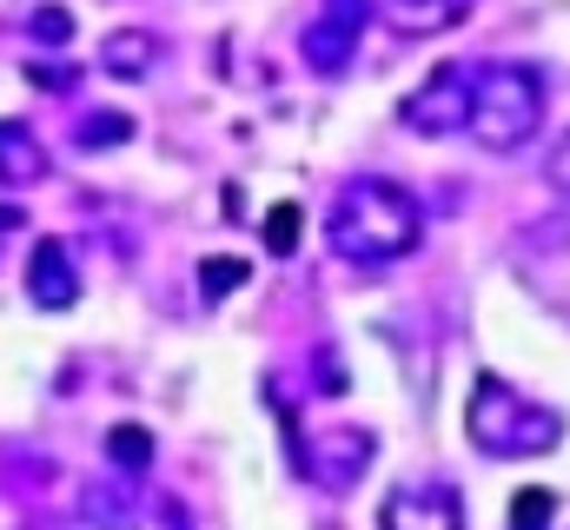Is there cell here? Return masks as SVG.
<instances>
[{
  "mask_svg": "<svg viewBox=\"0 0 570 530\" xmlns=\"http://www.w3.org/2000/svg\"><path fill=\"white\" fill-rule=\"evenodd\" d=\"M379 458V438L365 424H318V431H292V464L318 484V491H352Z\"/></svg>",
  "mask_w": 570,
  "mask_h": 530,
  "instance_id": "cell-5",
  "label": "cell"
},
{
  "mask_svg": "<svg viewBox=\"0 0 570 530\" xmlns=\"http://www.w3.org/2000/svg\"><path fill=\"white\" fill-rule=\"evenodd\" d=\"M159 53H166V40L153 27H114L107 47H100V73H114V80H153Z\"/></svg>",
  "mask_w": 570,
  "mask_h": 530,
  "instance_id": "cell-10",
  "label": "cell"
},
{
  "mask_svg": "<svg viewBox=\"0 0 570 530\" xmlns=\"http://www.w3.org/2000/svg\"><path fill=\"white\" fill-rule=\"evenodd\" d=\"M419 239H425V206L399 179H385V173L345 179L332 213H325V246H332V259H345V265L412 259Z\"/></svg>",
  "mask_w": 570,
  "mask_h": 530,
  "instance_id": "cell-1",
  "label": "cell"
},
{
  "mask_svg": "<svg viewBox=\"0 0 570 530\" xmlns=\"http://www.w3.org/2000/svg\"><path fill=\"white\" fill-rule=\"evenodd\" d=\"M318 20H332V27H345V33H365L372 0H325V13H318Z\"/></svg>",
  "mask_w": 570,
  "mask_h": 530,
  "instance_id": "cell-18",
  "label": "cell"
},
{
  "mask_svg": "<svg viewBox=\"0 0 570 530\" xmlns=\"http://www.w3.org/2000/svg\"><path fill=\"white\" fill-rule=\"evenodd\" d=\"M544 173H551V186L570 199V132H558V146H551V159H544Z\"/></svg>",
  "mask_w": 570,
  "mask_h": 530,
  "instance_id": "cell-19",
  "label": "cell"
},
{
  "mask_svg": "<svg viewBox=\"0 0 570 530\" xmlns=\"http://www.w3.org/2000/svg\"><path fill=\"white\" fill-rule=\"evenodd\" d=\"M166 530H186V511H166Z\"/></svg>",
  "mask_w": 570,
  "mask_h": 530,
  "instance_id": "cell-21",
  "label": "cell"
},
{
  "mask_svg": "<svg viewBox=\"0 0 570 530\" xmlns=\"http://www.w3.org/2000/svg\"><path fill=\"white\" fill-rule=\"evenodd\" d=\"M471 100H478V67L444 60V67H431L425 73V87H412V94L399 100V127L419 132V139L471 132Z\"/></svg>",
  "mask_w": 570,
  "mask_h": 530,
  "instance_id": "cell-4",
  "label": "cell"
},
{
  "mask_svg": "<svg viewBox=\"0 0 570 530\" xmlns=\"http://www.w3.org/2000/svg\"><path fill=\"white\" fill-rule=\"evenodd\" d=\"M464 431H471V444H478L484 458H498V464H524V458H544V451L564 444V418H558L551 404L524 398L511 379H498V372H484V379L471 385Z\"/></svg>",
  "mask_w": 570,
  "mask_h": 530,
  "instance_id": "cell-2",
  "label": "cell"
},
{
  "mask_svg": "<svg viewBox=\"0 0 570 530\" xmlns=\"http://www.w3.org/2000/svg\"><path fill=\"white\" fill-rule=\"evenodd\" d=\"M551 518H558V491L524 484V491L511 498V530H551Z\"/></svg>",
  "mask_w": 570,
  "mask_h": 530,
  "instance_id": "cell-15",
  "label": "cell"
},
{
  "mask_svg": "<svg viewBox=\"0 0 570 530\" xmlns=\"http://www.w3.org/2000/svg\"><path fill=\"white\" fill-rule=\"evenodd\" d=\"M27 33H33L40 47H73V13H67V7H33Z\"/></svg>",
  "mask_w": 570,
  "mask_h": 530,
  "instance_id": "cell-17",
  "label": "cell"
},
{
  "mask_svg": "<svg viewBox=\"0 0 570 530\" xmlns=\"http://www.w3.org/2000/svg\"><path fill=\"white\" fill-rule=\"evenodd\" d=\"M27 298L40 312H73L80 265H73V246L67 239H33V253H27Z\"/></svg>",
  "mask_w": 570,
  "mask_h": 530,
  "instance_id": "cell-7",
  "label": "cell"
},
{
  "mask_svg": "<svg viewBox=\"0 0 570 530\" xmlns=\"http://www.w3.org/2000/svg\"><path fill=\"white\" fill-rule=\"evenodd\" d=\"M246 278H253V265L239 259V253H213V259H199V305H226Z\"/></svg>",
  "mask_w": 570,
  "mask_h": 530,
  "instance_id": "cell-12",
  "label": "cell"
},
{
  "mask_svg": "<svg viewBox=\"0 0 570 530\" xmlns=\"http://www.w3.org/2000/svg\"><path fill=\"white\" fill-rule=\"evenodd\" d=\"M379 530H464V498H458V484H444V478L399 484V491L379 504Z\"/></svg>",
  "mask_w": 570,
  "mask_h": 530,
  "instance_id": "cell-6",
  "label": "cell"
},
{
  "mask_svg": "<svg viewBox=\"0 0 570 530\" xmlns=\"http://www.w3.org/2000/svg\"><path fill=\"white\" fill-rule=\"evenodd\" d=\"M107 464L127 471V478H146L153 471V431L146 424H114L107 431Z\"/></svg>",
  "mask_w": 570,
  "mask_h": 530,
  "instance_id": "cell-13",
  "label": "cell"
},
{
  "mask_svg": "<svg viewBox=\"0 0 570 530\" xmlns=\"http://www.w3.org/2000/svg\"><path fill=\"white\" fill-rule=\"evenodd\" d=\"M464 13H471V0H385L392 33H405V40H431L444 27H458Z\"/></svg>",
  "mask_w": 570,
  "mask_h": 530,
  "instance_id": "cell-11",
  "label": "cell"
},
{
  "mask_svg": "<svg viewBox=\"0 0 570 530\" xmlns=\"http://www.w3.org/2000/svg\"><path fill=\"white\" fill-rule=\"evenodd\" d=\"M298 239H305V213H298L292 199H279V206L266 213V253L292 259V253H298Z\"/></svg>",
  "mask_w": 570,
  "mask_h": 530,
  "instance_id": "cell-16",
  "label": "cell"
},
{
  "mask_svg": "<svg viewBox=\"0 0 570 530\" xmlns=\"http://www.w3.org/2000/svg\"><path fill=\"white\" fill-rule=\"evenodd\" d=\"M551 87L531 60H491L478 67V100H471V139L484 153H518L544 127Z\"/></svg>",
  "mask_w": 570,
  "mask_h": 530,
  "instance_id": "cell-3",
  "label": "cell"
},
{
  "mask_svg": "<svg viewBox=\"0 0 570 530\" xmlns=\"http://www.w3.org/2000/svg\"><path fill=\"white\" fill-rule=\"evenodd\" d=\"M20 226H27V213H13V206H0V239H7V233H20Z\"/></svg>",
  "mask_w": 570,
  "mask_h": 530,
  "instance_id": "cell-20",
  "label": "cell"
},
{
  "mask_svg": "<svg viewBox=\"0 0 570 530\" xmlns=\"http://www.w3.org/2000/svg\"><path fill=\"white\" fill-rule=\"evenodd\" d=\"M134 139V114H87L80 127H73V146H87V153H100V146H127Z\"/></svg>",
  "mask_w": 570,
  "mask_h": 530,
  "instance_id": "cell-14",
  "label": "cell"
},
{
  "mask_svg": "<svg viewBox=\"0 0 570 530\" xmlns=\"http://www.w3.org/2000/svg\"><path fill=\"white\" fill-rule=\"evenodd\" d=\"M47 173H53V159H47L40 132L27 120H0V186L7 193H33Z\"/></svg>",
  "mask_w": 570,
  "mask_h": 530,
  "instance_id": "cell-9",
  "label": "cell"
},
{
  "mask_svg": "<svg viewBox=\"0 0 570 530\" xmlns=\"http://www.w3.org/2000/svg\"><path fill=\"white\" fill-rule=\"evenodd\" d=\"M134 484H140V478H127V471L87 478L80 498H73V511L87 518V530H134L140 524V491H134Z\"/></svg>",
  "mask_w": 570,
  "mask_h": 530,
  "instance_id": "cell-8",
  "label": "cell"
}]
</instances>
